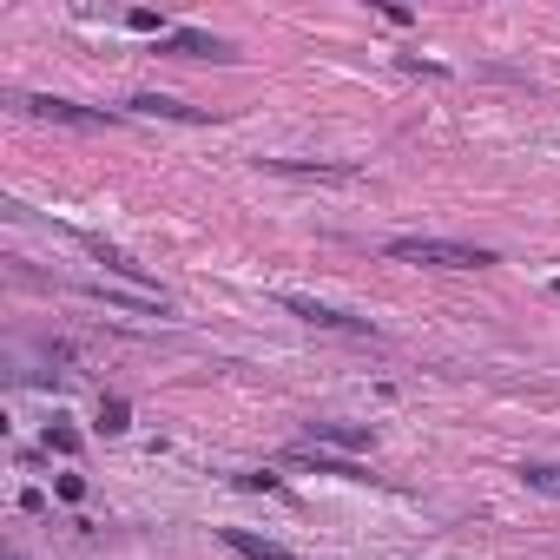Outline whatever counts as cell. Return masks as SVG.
I'll use <instances>...</instances> for the list:
<instances>
[{
    "instance_id": "cell-1",
    "label": "cell",
    "mask_w": 560,
    "mask_h": 560,
    "mask_svg": "<svg viewBox=\"0 0 560 560\" xmlns=\"http://www.w3.org/2000/svg\"><path fill=\"white\" fill-rule=\"evenodd\" d=\"M389 257H402V264H442V271H481V264H495V251L455 244V238H389Z\"/></svg>"
},
{
    "instance_id": "cell-2",
    "label": "cell",
    "mask_w": 560,
    "mask_h": 560,
    "mask_svg": "<svg viewBox=\"0 0 560 560\" xmlns=\"http://www.w3.org/2000/svg\"><path fill=\"white\" fill-rule=\"evenodd\" d=\"M284 310H290V317H304L310 330H336V336H376L363 317H343V310L317 304V297H284Z\"/></svg>"
},
{
    "instance_id": "cell-3",
    "label": "cell",
    "mask_w": 560,
    "mask_h": 560,
    "mask_svg": "<svg viewBox=\"0 0 560 560\" xmlns=\"http://www.w3.org/2000/svg\"><path fill=\"white\" fill-rule=\"evenodd\" d=\"M27 112L33 119H53V126H80V132L106 126V112H86V106H73V99H27Z\"/></svg>"
},
{
    "instance_id": "cell-4",
    "label": "cell",
    "mask_w": 560,
    "mask_h": 560,
    "mask_svg": "<svg viewBox=\"0 0 560 560\" xmlns=\"http://www.w3.org/2000/svg\"><path fill=\"white\" fill-rule=\"evenodd\" d=\"M139 119H178V126H205V112L198 106H178V99H165V93H139V99H126Z\"/></svg>"
},
{
    "instance_id": "cell-5",
    "label": "cell",
    "mask_w": 560,
    "mask_h": 560,
    "mask_svg": "<svg viewBox=\"0 0 560 560\" xmlns=\"http://www.w3.org/2000/svg\"><path fill=\"white\" fill-rule=\"evenodd\" d=\"M165 47H172V53H185V60H231V47H224L218 33H192V27L165 33Z\"/></svg>"
},
{
    "instance_id": "cell-6",
    "label": "cell",
    "mask_w": 560,
    "mask_h": 560,
    "mask_svg": "<svg viewBox=\"0 0 560 560\" xmlns=\"http://www.w3.org/2000/svg\"><path fill=\"white\" fill-rule=\"evenodd\" d=\"M264 172H284V178H330V185H350L356 165H310V159H257Z\"/></svg>"
},
{
    "instance_id": "cell-7",
    "label": "cell",
    "mask_w": 560,
    "mask_h": 560,
    "mask_svg": "<svg viewBox=\"0 0 560 560\" xmlns=\"http://www.w3.org/2000/svg\"><path fill=\"white\" fill-rule=\"evenodd\" d=\"M224 547H231V554H244V560H297L290 547L264 541V534H251V528H224Z\"/></svg>"
},
{
    "instance_id": "cell-8",
    "label": "cell",
    "mask_w": 560,
    "mask_h": 560,
    "mask_svg": "<svg viewBox=\"0 0 560 560\" xmlns=\"http://www.w3.org/2000/svg\"><path fill=\"white\" fill-rule=\"evenodd\" d=\"M310 435H317V442H336V448H369L376 442L363 422H310Z\"/></svg>"
},
{
    "instance_id": "cell-9",
    "label": "cell",
    "mask_w": 560,
    "mask_h": 560,
    "mask_svg": "<svg viewBox=\"0 0 560 560\" xmlns=\"http://www.w3.org/2000/svg\"><path fill=\"white\" fill-rule=\"evenodd\" d=\"M86 251H93L99 264L112 271V277H126V284H145V264H132L126 251H112V244H99V238H86Z\"/></svg>"
},
{
    "instance_id": "cell-10",
    "label": "cell",
    "mask_w": 560,
    "mask_h": 560,
    "mask_svg": "<svg viewBox=\"0 0 560 560\" xmlns=\"http://www.w3.org/2000/svg\"><path fill=\"white\" fill-rule=\"evenodd\" d=\"M86 297L119 304V310H145V317H165V297H126V290H106V284H86Z\"/></svg>"
},
{
    "instance_id": "cell-11",
    "label": "cell",
    "mask_w": 560,
    "mask_h": 560,
    "mask_svg": "<svg viewBox=\"0 0 560 560\" xmlns=\"http://www.w3.org/2000/svg\"><path fill=\"white\" fill-rule=\"evenodd\" d=\"M290 462H297V468H317V475H343V481H363V468H356V462H323L317 448H297Z\"/></svg>"
},
{
    "instance_id": "cell-12",
    "label": "cell",
    "mask_w": 560,
    "mask_h": 560,
    "mask_svg": "<svg viewBox=\"0 0 560 560\" xmlns=\"http://www.w3.org/2000/svg\"><path fill=\"white\" fill-rule=\"evenodd\" d=\"M521 481L541 488V495H560V468L554 462H521Z\"/></svg>"
},
{
    "instance_id": "cell-13",
    "label": "cell",
    "mask_w": 560,
    "mask_h": 560,
    "mask_svg": "<svg viewBox=\"0 0 560 560\" xmlns=\"http://www.w3.org/2000/svg\"><path fill=\"white\" fill-rule=\"evenodd\" d=\"M99 429H106V435H126V429H132V409H126L119 396H106V402H99Z\"/></svg>"
},
{
    "instance_id": "cell-14",
    "label": "cell",
    "mask_w": 560,
    "mask_h": 560,
    "mask_svg": "<svg viewBox=\"0 0 560 560\" xmlns=\"http://www.w3.org/2000/svg\"><path fill=\"white\" fill-rule=\"evenodd\" d=\"M126 27H132V33H159V40L172 33V27H165V14H152V7H132V14H126Z\"/></svg>"
},
{
    "instance_id": "cell-15",
    "label": "cell",
    "mask_w": 560,
    "mask_h": 560,
    "mask_svg": "<svg viewBox=\"0 0 560 560\" xmlns=\"http://www.w3.org/2000/svg\"><path fill=\"white\" fill-rule=\"evenodd\" d=\"M47 448H60V455H80V435H73V429H47Z\"/></svg>"
},
{
    "instance_id": "cell-16",
    "label": "cell",
    "mask_w": 560,
    "mask_h": 560,
    "mask_svg": "<svg viewBox=\"0 0 560 560\" xmlns=\"http://www.w3.org/2000/svg\"><path fill=\"white\" fill-rule=\"evenodd\" d=\"M60 501H86V475H60Z\"/></svg>"
},
{
    "instance_id": "cell-17",
    "label": "cell",
    "mask_w": 560,
    "mask_h": 560,
    "mask_svg": "<svg viewBox=\"0 0 560 560\" xmlns=\"http://www.w3.org/2000/svg\"><path fill=\"white\" fill-rule=\"evenodd\" d=\"M554 297H560V277H554Z\"/></svg>"
}]
</instances>
